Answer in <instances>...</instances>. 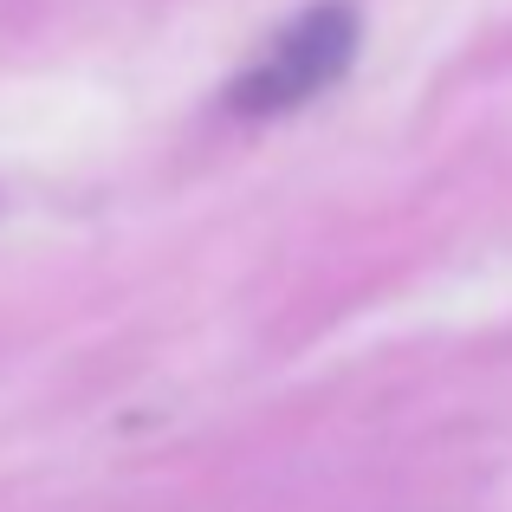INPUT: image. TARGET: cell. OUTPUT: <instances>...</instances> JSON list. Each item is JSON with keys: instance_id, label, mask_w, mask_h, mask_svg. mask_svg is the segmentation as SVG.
Segmentation results:
<instances>
[{"instance_id": "obj_1", "label": "cell", "mask_w": 512, "mask_h": 512, "mask_svg": "<svg viewBox=\"0 0 512 512\" xmlns=\"http://www.w3.org/2000/svg\"><path fill=\"white\" fill-rule=\"evenodd\" d=\"M350 59H357V7L318 0V7H305L292 26H279L273 46L234 78L227 104L247 111V117L299 111V104H312L318 91L338 85V78L350 72Z\"/></svg>"}]
</instances>
